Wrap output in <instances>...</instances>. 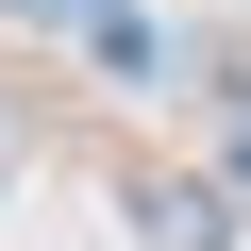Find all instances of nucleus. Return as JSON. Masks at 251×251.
Returning <instances> with one entry per match:
<instances>
[{
	"label": "nucleus",
	"instance_id": "obj_1",
	"mask_svg": "<svg viewBox=\"0 0 251 251\" xmlns=\"http://www.w3.org/2000/svg\"><path fill=\"white\" fill-rule=\"evenodd\" d=\"M117 201H134V234H151V251H234V201H218V184H168V168H134Z\"/></svg>",
	"mask_w": 251,
	"mask_h": 251
},
{
	"label": "nucleus",
	"instance_id": "obj_2",
	"mask_svg": "<svg viewBox=\"0 0 251 251\" xmlns=\"http://www.w3.org/2000/svg\"><path fill=\"white\" fill-rule=\"evenodd\" d=\"M0 17H50V34H84V50H100V34H134V0H0Z\"/></svg>",
	"mask_w": 251,
	"mask_h": 251
},
{
	"label": "nucleus",
	"instance_id": "obj_4",
	"mask_svg": "<svg viewBox=\"0 0 251 251\" xmlns=\"http://www.w3.org/2000/svg\"><path fill=\"white\" fill-rule=\"evenodd\" d=\"M234 184H251V134H234Z\"/></svg>",
	"mask_w": 251,
	"mask_h": 251
},
{
	"label": "nucleus",
	"instance_id": "obj_3",
	"mask_svg": "<svg viewBox=\"0 0 251 251\" xmlns=\"http://www.w3.org/2000/svg\"><path fill=\"white\" fill-rule=\"evenodd\" d=\"M17 151H34V134H17V117H0V168H17Z\"/></svg>",
	"mask_w": 251,
	"mask_h": 251
}]
</instances>
